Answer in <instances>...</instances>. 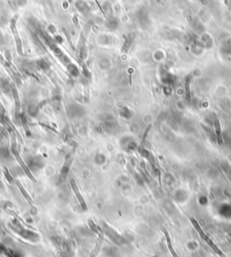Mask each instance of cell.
Segmentation results:
<instances>
[{"instance_id":"cell-1","label":"cell","mask_w":231,"mask_h":257,"mask_svg":"<svg viewBox=\"0 0 231 257\" xmlns=\"http://www.w3.org/2000/svg\"><path fill=\"white\" fill-rule=\"evenodd\" d=\"M190 222L192 223V225H193V226H194V228L197 230V232L199 233V235L200 236V237L211 247V249L212 250H214V252L215 253H217L218 255H221V256H223L224 255H223V253L218 248V246L213 243V241H211V239L210 238H209V236L204 233V231L202 230V228L200 227V224L198 223V221L197 220H195L194 218H190Z\"/></svg>"},{"instance_id":"cell-2","label":"cell","mask_w":231,"mask_h":257,"mask_svg":"<svg viewBox=\"0 0 231 257\" xmlns=\"http://www.w3.org/2000/svg\"><path fill=\"white\" fill-rule=\"evenodd\" d=\"M27 165L28 167L32 170V171H38L40 169H42L44 167V161L41 157L39 156H31L28 157L27 161Z\"/></svg>"},{"instance_id":"cell-3","label":"cell","mask_w":231,"mask_h":257,"mask_svg":"<svg viewBox=\"0 0 231 257\" xmlns=\"http://www.w3.org/2000/svg\"><path fill=\"white\" fill-rule=\"evenodd\" d=\"M69 114L72 117H80L84 114V110L82 109L81 107L76 104H72V105H70L69 107Z\"/></svg>"},{"instance_id":"cell-4","label":"cell","mask_w":231,"mask_h":257,"mask_svg":"<svg viewBox=\"0 0 231 257\" xmlns=\"http://www.w3.org/2000/svg\"><path fill=\"white\" fill-rule=\"evenodd\" d=\"M0 159L3 161H9L11 159L9 151L6 147H0Z\"/></svg>"},{"instance_id":"cell-5","label":"cell","mask_w":231,"mask_h":257,"mask_svg":"<svg viewBox=\"0 0 231 257\" xmlns=\"http://www.w3.org/2000/svg\"><path fill=\"white\" fill-rule=\"evenodd\" d=\"M119 25V22L116 18H110L108 20L107 24H106V26L108 27V29L109 30H116Z\"/></svg>"},{"instance_id":"cell-6","label":"cell","mask_w":231,"mask_h":257,"mask_svg":"<svg viewBox=\"0 0 231 257\" xmlns=\"http://www.w3.org/2000/svg\"><path fill=\"white\" fill-rule=\"evenodd\" d=\"M134 39H135V36H134L133 34H128V36H127V38H126V40H125V43L124 44V47H123L122 50H123V51H127V50L130 48L132 43L134 42Z\"/></svg>"},{"instance_id":"cell-7","label":"cell","mask_w":231,"mask_h":257,"mask_svg":"<svg viewBox=\"0 0 231 257\" xmlns=\"http://www.w3.org/2000/svg\"><path fill=\"white\" fill-rule=\"evenodd\" d=\"M164 231V234H165V237H166V240H167V244H168V247H169V250L171 251V253H172V255H173V257H178L177 256V255H176V253L174 252V250H173V246H172V244H171V239H170V236H169V234H168V232L165 230V229H163Z\"/></svg>"},{"instance_id":"cell-8","label":"cell","mask_w":231,"mask_h":257,"mask_svg":"<svg viewBox=\"0 0 231 257\" xmlns=\"http://www.w3.org/2000/svg\"><path fill=\"white\" fill-rule=\"evenodd\" d=\"M214 127L216 129V133H217V137L219 139L220 142V138L221 139V127H220V123L219 121V119H216L214 122Z\"/></svg>"},{"instance_id":"cell-9","label":"cell","mask_w":231,"mask_h":257,"mask_svg":"<svg viewBox=\"0 0 231 257\" xmlns=\"http://www.w3.org/2000/svg\"><path fill=\"white\" fill-rule=\"evenodd\" d=\"M68 69H69L70 73L73 76H77L79 74V70H78V69L75 65L70 64V66H68Z\"/></svg>"},{"instance_id":"cell-10","label":"cell","mask_w":231,"mask_h":257,"mask_svg":"<svg viewBox=\"0 0 231 257\" xmlns=\"http://www.w3.org/2000/svg\"><path fill=\"white\" fill-rule=\"evenodd\" d=\"M77 7H78V9H79L80 11H81V12H84V11H86V10L88 9L87 5H86L85 3H83V2H78V3H77Z\"/></svg>"},{"instance_id":"cell-11","label":"cell","mask_w":231,"mask_h":257,"mask_svg":"<svg viewBox=\"0 0 231 257\" xmlns=\"http://www.w3.org/2000/svg\"><path fill=\"white\" fill-rule=\"evenodd\" d=\"M38 66H39L42 69H47L49 68L48 63H46V62L44 61V60H41V61L38 62Z\"/></svg>"}]
</instances>
